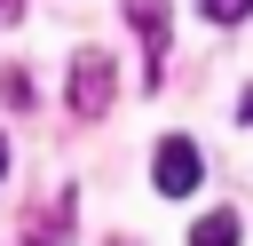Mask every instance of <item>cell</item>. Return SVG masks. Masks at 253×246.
Wrapping results in <instances>:
<instances>
[{"instance_id": "6da1fadb", "label": "cell", "mask_w": 253, "mask_h": 246, "mask_svg": "<svg viewBox=\"0 0 253 246\" xmlns=\"http://www.w3.org/2000/svg\"><path fill=\"white\" fill-rule=\"evenodd\" d=\"M150 183H158V198H190V190L206 183V151H198L190 135H166L158 159H150Z\"/></svg>"}, {"instance_id": "7a4b0ae2", "label": "cell", "mask_w": 253, "mask_h": 246, "mask_svg": "<svg viewBox=\"0 0 253 246\" xmlns=\"http://www.w3.org/2000/svg\"><path fill=\"white\" fill-rule=\"evenodd\" d=\"M111 87H119V63H111L103 48H87V56L71 63V111H79V119H103V111H111Z\"/></svg>"}, {"instance_id": "3957f363", "label": "cell", "mask_w": 253, "mask_h": 246, "mask_svg": "<svg viewBox=\"0 0 253 246\" xmlns=\"http://www.w3.org/2000/svg\"><path fill=\"white\" fill-rule=\"evenodd\" d=\"M134 32H142V79L158 87V63H166V0H126Z\"/></svg>"}, {"instance_id": "277c9868", "label": "cell", "mask_w": 253, "mask_h": 246, "mask_svg": "<svg viewBox=\"0 0 253 246\" xmlns=\"http://www.w3.org/2000/svg\"><path fill=\"white\" fill-rule=\"evenodd\" d=\"M190 246H237V206H213V214L190 230Z\"/></svg>"}, {"instance_id": "5b68a950", "label": "cell", "mask_w": 253, "mask_h": 246, "mask_svg": "<svg viewBox=\"0 0 253 246\" xmlns=\"http://www.w3.org/2000/svg\"><path fill=\"white\" fill-rule=\"evenodd\" d=\"M245 8H253V0H206V16H213V24H237Z\"/></svg>"}, {"instance_id": "8992f818", "label": "cell", "mask_w": 253, "mask_h": 246, "mask_svg": "<svg viewBox=\"0 0 253 246\" xmlns=\"http://www.w3.org/2000/svg\"><path fill=\"white\" fill-rule=\"evenodd\" d=\"M0 24H16V0H0Z\"/></svg>"}, {"instance_id": "52a82bcc", "label": "cell", "mask_w": 253, "mask_h": 246, "mask_svg": "<svg viewBox=\"0 0 253 246\" xmlns=\"http://www.w3.org/2000/svg\"><path fill=\"white\" fill-rule=\"evenodd\" d=\"M0 175H8V135H0Z\"/></svg>"}]
</instances>
